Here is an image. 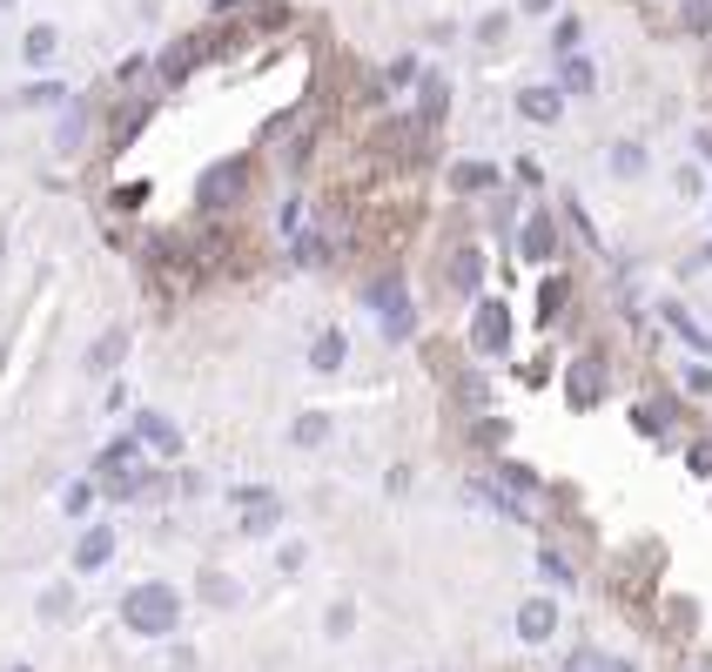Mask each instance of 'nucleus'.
<instances>
[{"label": "nucleus", "mask_w": 712, "mask_h": 672, "mask_svg": "<svg viewBox=\"0 0 712 672\" xmlns=\"http://www.w3.org/2000/svg\"><path fill=\"white\" fill-rule=\"evenodd\" d=\"M558 95H591V61L565 54V67H558Z\"/></svg>", "instance_id": "nucleus-16"}, {"label": "nucleus", "mask_w": 712, "mask_h": 672, "mask_svg": "<svg viewBox=\"0 0 712 672\" xmlns=\"http://www.w3.org/2000/svg\"><path fill=\"white\" fill-rule=\"evenodd\" d=\"M552 8V0H524V14H545Z\"/></svg>", "instance_id": "nucleus-29"}, {"label": "nucleus", "mask_w": 712, "mask_h": 672, "mask_svg": "<svg viewBox=\"0 0 712 672\" xmlns=\"http://www.w3.org/2000/svg\"><path fill=\"white\" fill-rule=\"evenodd\" d=\"M175 619H182V592L175 585H135V592L122 599V626L128 632H142V639H161V632H175Z\"/></svg>", "instance_id": "nucleus-1"}, {"label": "nucleus", "mask_w": 712, "mask_h": 672, "mask_svg": "<svg viewBox=\"0 0 712 672\" xmlns=\"http://www.w3.org/2000/svg\"><path fill=\"white\" fill-rule=\"evenodd\" d=\"M666 329L679 336V344H692V350H705V344H712V336H705V329H699V323H692L679 303H666Z\"/></svg>", "instance_id": "nucleus-17"}, {"label": "nucleus", "mask_w": 712, "mask_h": 672, "mask_svg": "<svg viewBox=\"0 0 712 672\" xmlns=\"http://www.w3.org/2000/svg\"><path fill=\"white\" fill-rule=\"evenodd\" d=\"M242 176H249L242 161H222V168H209V176H202V189H196V202H202V209H222V202H235V196H242Z\"/></svg>", "instance_id": "nucleus-4"}, {"label": "nucleus", "mask_w": 712, "mask_h": 672, "mask_svg": "<svg viewBox=\"0 0 712 672\" xmlns=\"http://www.w3.org/2000/svg\"><path fill=\"white\" fill-rule=\"evenodd\" d=\"M87 504H95V484H87V477H81V484H67L61 512H67V518H87Z\"/></svg>", "instance_id": "nucleus-23"}, {"label": "nucleus", "mask_w": 712, "mask_h": 672, "mask_svg": "<svg viewBox=\"0 0 712 672\" xmlns=\"http://www.w3.org/2000/svg\"><path fill=\"white\" fill-rule=\"evenodd\" d=\"M74 612V592H67V585H48V592H41V619H67Z\"/></svg>", "instance_id": "nucleus-22"}, {"label": "nucleus", "mask_w": 712, "mask_h": 672, "mask_svg": "<svg viewBox=\"0 0 712 672\" xmlns=\"http://www.w3.org/2000/svg\"><path fill=\"white\" fill-rule=\"evenodd\" d=\"M135 438H148V444H155V451H168V458L182 451V431H175L168 417H155V410H142V417H135Z\"/></svg>", "instance_id": "nucleus-8"}, {"label": "nucleus", "mask_w": 712, "mask_h": 672, "mask_svg": "<svg viewBox=\"0 0 712 672\" xmlns=\"http://www.w3.org/2000/svg\"><path fill=\"white\" fill-rule=\"evenodd\" d=\"M122 357H128V336H122V329H108V336H102V344H95V350H87V370H115Z\"/></svg>", "instance_id": "nucleus-15"}, {"label": "nucleus", "mask_w": 712, "mask_h": 672, "mask_svg": "<svg viewBox=\"0 0 712 672\" xmlns=\"http://www.w3.org/2000/svg\"><path fill=\"white\" fill-rule=\"evenodd\" d=\"M310 364H316V370H336V364H343V336H336V329H323L316 344H310Z\"/></svg>", "instance_id": "nucleus-20"}, {"label": "nucleus", "mask_w": 712, "mask_h": 672, "mask_svg": "<svg viewBox=\"0 0 712 672\" xmlns=\"http://www.w3.org/2000/svg\"><path fill=\"white\" fill-rule=\"evenodd\" d=\"M504 329H511L504 303H484V309H478V336H471V344H478V350H504Z\"/></svg>", "instance_id": "nucleus-9"}, {"label": "nucleus", "mask_w": 712, "mask_h": 672, "mask_svg": "<svg viewBox=\"0 0 712 672\" xmlns=\"http://www.w3.org/2000/svg\"><path fill=\"white\" fill-rule=\"evenodd\" d=\"M349 626H356V612H349V606H329V619H323V632H329V639H343Z\"/></svg>", "instance_id": "nucleus-26"}, {"label": "nucleus", "mask_w": 712, "mask_h": 672, "mask_svg": "<svg viewBox=\"0 0 712 672\" xmlns=\"http://www.w3.org/2000/svg\"><path fill=\"white\" fill-rule=\"evenodd\" d=\"M290 438H296L303 451H316V444L329 438V417H323V410H310V417H296V431H290Z\"/></svg>", "instance_id": "nucleus-19"}, {"label": "nucleus", "mask_w": 712, "mask_h": 672, "mask_svg": "<svg viewBox=\"0 0 712 672\" xmlns=\"http://www.w3.org/2000/svg\"><path fill=\"white\" fill-rule=\"evenodd\" d=\"M605 672H632V665H626V659H605Z\"/></svg>", "instance_id": "nucleus-30"}, {"label": "nucleus", "mask_w": 712, "mask_h": 672, "mask_svg": "<svg viewBox=\"0 0 712 672\" xmlns=\"http://www.w3.org/2000/svg\"><path fill=\"white\" fill-rule=\"evenodd\" d=\"M605 161H611V176H618V182L646 176V148H639V141H611V155H605Z\"/></svg>", "instance_id": "nucleus-13"}, {"label": "nucleus", "mask_w": 712, "mask_h": 672, "mask_svg": "<svg viewBox=\"0 0 712 672\" xmlns=\"http://www.w3.org/2000/svg\"><path fill=\"white\" fill-rule=\"evenodd\" d=\"M685 28H692V34L712 28V0H685Z\"/></svg>", "instance_id": "nucleus-25"}, {"label": "nucleus", "mask_w": 712, "mask_h": 672, "mask_svg": "<svg viewBox=\"0 0 712 672\" xmlns=\"http://www.w3.org/2000/svg\"><path fill=\"white\" fill-rule=\"evenodd\" d=\"M202 54H209V41H196V34H189V41H175V48L161 54V74H168V81H182V74H189Z\"/></svg>", "instance_id": "nucleus-10"}, {"label": "nucleus", "mask_w": 712, "mask_h": 672, "mask_svg": "<svg viewBox=\"0 0 712 672\" xmlns=\"http://www.w3.org/2000/svg\"><path fill=\"white\" fill-rule=\"evenodd\" d=\"M364 303L390 323V344H410V323H417V316H410V296H404V283H397V276H377V283L364 290Z\"/></svg>", "instance_id": "nucleus-2"}, {"label": "nucleus", "mask_w": 712, "mask_h": 672, "mask_svg": "<svg viewBox=\"0 0 712 672\" xmlns=\"http://www.w3.org/2000/svg\"><path fill=\"white\" fill-rule=\"evenodd\" d=\"M478 276H484V256H478V249H458V256H451V283L478 290Z\"/></svg>", "instance_id": "nucleus-18"}, {"label": "nucleus", "mask_w": 712, "mask_h": 672, "mask_svg": "<svg viewBox=\"0 0 712 672\" xmlns=\"http://www.w3.org/2000/svg\"><path fill=\"white\" fill-rule=\"evenodd\" d=\"M303 558H310V545H283V552H276L283 571H303Z\"/></svg>", "instance_id": "nucleus-28"}, {"label": "nucleus", "mask_w": 712, "mask_h": 672, "mask_svg": "<svg viewBox=\"0 0 712 672\" xmlns=\"http://www.w3.org/2000/svg\"><path fill=\"white\" fill-rule=\"evenodd\" d=\"M283 525V497L276 491H242V532L262 538V532H276Z\"/></svg>", "instance_id": "nucleus-3"}, {"label": "nucleus", "mask_w": 712, "mask_h": 672, "mask_svg": "<svg viewBox=\"0 0 712 672\" xmlns=\"http://www.w3.org/2000/svg\"><path fill=\"white\" fill-rule=\"evenodd\" d=\"M598 390H605V364H598V357L572 364V397H578V403H598Z\"/></svg>", "instance_id": "nucleus-12"}, {"label": "nucleus", "mask_w": 712, "mask_h": 672, "mask_svg": "<svg viewBox=\"0 0 712 672\" xmlns=\"http://www.w3.org/2000/svg\"><path fill=\"white\" fill-rule=\"evenodd\" d=\"M517 115L538 122V128H552V122L565 115V95H558V88H517Z\"/></svg>", "instance_id": "nucleus-6"}, {"label": "nucleus", "mask_w": 712, "mask_h": 672, "mask_svg": "<svg viewBox=\"0 0 712 672\" xmlns=\"http://www.w3.org/2000/svg\"><path fill=\"white\" fill-rule=\"evenodd\" d=\"M451 182H458V189H471V196H484V189L498 182V168H491V161H458V168H451Z\"/></svg>", "instance_id": "nucleus-14"}, {"label": "nucleus", "mask_w": 712, "mask_h": 672, "mask_svg": "<svg viewBox=\"0 0 712 672\" xmlns=\"http://www.w3.org/2000/svg\"><path fill=\"white\" fill-rule=\"evenodd\" d=\"M8 672H28V665H8Z\"/></svg>", "instance_id": "nucleus-31"}, {"label": "nucleus", "mask_w": 712, "mask_h": 672, "mask_svg": "<svg viewBox=\"0 0 712 672\" xmlns=\"http://www.w3.org/2000/svg\"><path fill=\"white\" fill-rule=\"evenodd\" d=\"M196 592H202L209 606H242V585H235L229 571H202V578H196Z\"/></svg>", "instance_id": "nucleus-11"}, {"label": "nucleus", "mask_w": 712, "mask_h": 672, "mask_svg": "<svg viewBox=\"0 0 712 672\" xmlns=\"http://www.w3.org/2000/svg\"><path fill=\"white\" fill-rule=\"evenodd\" d=\"M578 34H585L578 21H558V34H552V41H558V54H572V48H578Z\"/></svg>", "instance_id": "nucleus-27"}, {"label": "nucleus", "mask_w": 712, "mask_h": 672, "mask_svg": "<svg viewBox=\"0 0 712 672\" xmlns=\"http://www.w3.org/2000/svg\"><path fill=\"white\" fill-rule=\"evenodd\" d=\"M21 54H28L34 67H41V61H54V28H48V21H41V28H28V41H21Z\"/></svg>", "instance_id": "nucleus-21"}, {"label": "nucleus", "mask_w": 712, "mask_h": 672, "mask_svg": "<svg viewBox=\"0 0 712 672\" xmlns=\"http://www.w3.org/2000/svg\"><path fill=\"white\" fill-rule=\"evenodd\" d=\"M552 632H558V606H552V599H531V606L517 612V639H524V645H538V639H552Z\"/></svg>", "instance_id": "nucleus-7"}, {"label": "nucleus", "mask_w": 712, "mask_h": 672, "mask_svg": "<svg viewBox=\"0 0 712 672\" xmlns=\"http://www.w3.org/2000/svg\"><path fill=\"white\" fill-rule=\"evenodd\" d=\"M524 249H531V256H552V222H545V216L524 222Z\"/></svg>", "instance_id": "nucleus-24"}, {"label": "nucleus", "mask_w": 712, "mask_h": 672, "mask_svg": "<svg viewBox=\"0 0 712 672\" xmlns=\"http://www.w3.org/2000/svg\"><path fill=\"white\" fill-rule=\"evenodd\" d=\"M108 558H115V532L108 525H87L81 545H74V571H102Z\"/></svg>", "instance_id": "nucleus-5"}]
</instances>
